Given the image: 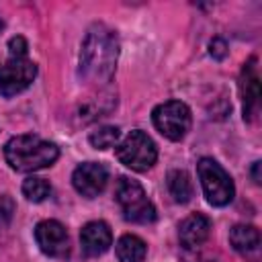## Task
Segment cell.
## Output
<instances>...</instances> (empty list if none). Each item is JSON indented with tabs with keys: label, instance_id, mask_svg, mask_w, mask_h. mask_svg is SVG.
<instances>
[{
	"label": "cell",
	"instance_id": "8fae6325",
	"mask_svg": "<svg viewBox=\"0 0 262 262\" xmlns=\"http://www.w3.org/2000/svg\"><path fill=\"white\" fill-rule=\"evenodd\" d=\"M80 244H82V250L88 256L104 254L111 248V244H113L111 227L104 221H90V223H86L82 227V231H80Z\"/></svg>",
	"mask_w": 262,
	"mask_h": 262
},
{
	"label": "cell",
	"instance_id": "8992f818",
	"mask_svg": "<svg viewBox=\"0 0 262 262\" xmlns=\"http://www.w3.org/2000/svg\"><path fill=\"white\" fill-rule=\"evenodd\" d=\"M156 129L170 141H180L190 129V111L180 100H168L154 108L151 113Z\"/></svg>",
	"mask_w": 262,
	"mask_h": 262
},
{
	"label": "cell",
	"instance_id": "4fadbf2b",
	"mask_svg": "<svg viewBox=\"0 0 262 262\" xmlns=\"http://www.w3.org/2000/svg\"><path fill=\"white\" fill-rule=\"evenodd\" d=\"M229 242L242 256H256L260 252V231L254 225H235L229 231Z\"/></svg>",
	"mask_w": 262,
	"mask_h": 262
},
{
	"label": "cell",
	"instance_id": "5b68a950",
	"mask_svg": "<svg viewBox=\"0 0 262 262\" xmlns=\"http://www.w3.org/2000/svg\"><path fill=\"white\" fill-rule=\"evenodd\" d=\"M117 158L121 164L135 172H145L156 164L158 149L151 137H147L143 131L135 129L131 131L119 145H117Z\"/></svg>",
	"mask_w": 262,
	"mask_h": 262
},
{
	"label": "cell",
	"instance_id": "3957f363",
	"mask_svg": "<svg viewBox=\"0 0 262 262\" xmlns=\"http://www.w3.org/2000/svg\"><path fill=\"white\" fill-rule=\"evenodd\" d=\"M117 203L123 211V217L133 223H151L156 219V209L147 199L143 186L137 180L127 176L119 178L117 184Z\"/></svg>",
	"mask_w": 262,
	"mask_h": 262
},
{
	"label": "cell",
	"instance_id": "7a4b0ae2",
	"mask_svg": "<svg viewBox=\"0 0 262 262\" xmlns=\"http://www.w3.org/2000/svg\"><path fill=\"white\" fill-rule=\"evenodd\" d=\"M57 145L37 135H16L4 145V158L16 172H35L49 168L57 160Z\"/></svg>",
	"mask_w": 262,
	"mask_h": 262
},
{
	"label": "cell",
	"instance_id": "7402d4cb",
	"mask_svg": "<svg viewBox=\"0 0 262 262\" xmlns=\"http://www.w3.org/2000/svg\"><path fill=\"white\" fill-rule=\"evenodd\" d=\"M4 29V20H2V16H0V31Z\"/></svg>",
	"mask_w": 262,
	"mask_h": 262
},
{
	"label": "cell",
	"instance_id": "6da1fadb",
	"mask_svg": "<svg viewBox=\"0 0 262 262\" xmlns=\"http://www.w3.org/2000/svg\"><path fill=\"white\" fill-rule=\"evenodd\" d=\"M119 59V39L106 25H92L80 53V76L90 84L111 82Z\"/></svg>",
	"mask_w": 262,
	"mask_h": 262
},
{
	"label": "cell",
	"instance_id": "d6986e66",
	"mask_svg": "<svg viewBox=\"0 0 262 262\" xmlns=\"http://www.w3.org/2000/svg\"><path fill=\"white\" fill-rule=\"evenodd\" d=\"M14 213V203L10 196H0V225H6L12 219Z\"/></svg>",
	"mask_w": 262,
	"mask_h": 262
},
{
	"label": "cell",
	"instance_id": "5bb4252c",
	"mask_svg": "<svg viewBox=\"0 0 262 262\" xmlns=\"http://www.w3.org/2000/svg\"><path fill=\"white\" fill-rule=\"evenodd\" d=\"M115 252H117L119 262H143L147 248H145V242L141 237H137L133 233H125L119 237Z\"/></svg>",
	"mask_w": 262,
	"mask_h": 262
},
{
	"label": "cell",
	"instance_id": "30bf717a",
	"mask_svg": "<svg viewBox=\"0 0 262 262\" xmlns=\"http://www.w3.org/2000/svg\"><path fill=\"white\" fill-rule=\"evenodd\" d=\"M258 59L250 57L244 68H242V78H239V90H242V100H244V119L252 121L258 113L260 104V78H258Z\"/></svg>",
	"mask_w": 262,
	"mask_h": 262
},
{
	"label": "cell",
	"instance_id": "ba28073f",
	"mask_svg": "<svg viewBox=\"0 0 262 262\" xmlns=\"http://www.w3.org/2000/svg\"><path fill=\"white\" fill-rule=\"evenodd\" d=\"M35 239L43 254L51 258H66L70 254V239L68 231L59 221L47 219L37 223L35 227Z\"/></svg>",
	"mask_w": 262,
	"mask_h": 262
},
{
	"label": "cell",
	"instance_id": "9a60e30c",
	"mask_svg": "<svg viewBox=\"0 0 262 262\" xmlns=\"http://www.w3.org/2000/svg\"><path fill=\"white\" fill-rule=\"evenodd\" d=\"M168 190L176 203H188L192 196V182L184 170L168 172Z\"/></svg>",
	"mask_w": 262,
	"mask_h": 262
},
{
	"label": "cell",
	"instance_id": "52a82bcc",
	"mask_svg": "<svg viewBox=\"0 0 262 262\" xmlns=\"http://www.w3.org/2000/svg\"><path fill=\"white\" fill-rule=\"evenodd\" d=\"M37 76V66L23 57V59H8L0 68V94L10 98L18 92L27 90Z\"/></svg>",
	"mask_w": 262,
	"mask_h": 262
},
{
	"label": "cell",
	"instance_id": "277c9868",
	"mask_svg": "<svg viewBox=\"0 0 262 262\" xmlns=\"http://www.w3.org/2000/svg\"><path fill=\"white\" fill-rule=\"evenodd\" d=\"M196 170H199V178L203 184V192L211 205L223 207L231 203L235 188H233L229 174L221 168V164H217L213 158H201Z\"/></svg>",
	"mask_w": 262,
	"mask_h": 262
},
{
	"label": "cell",
	"instance_id": "ac0fdd59",
	"mask_svg": "<svg viewBox=\"0 0 262 262\" xmlns=\"http://www.w3.org/2000/svg\"><path fill=\"white\" fill-rule=\"evenodd\" d=\"M8 53H10V59L27 57V41H25V37H12L8 41Z\"/></svg>",
	"mask_w": 262,
	"mask_h": 262
},
{
	"label": "cell",
	"instance_id": "2e32d148",
	"mask_svg": "<svg viewBox=\"0 0 262 262\" xmlns=\"http://www.w3.org/2000/svg\"><path fill=\"white\" fill-rule=\"evenodd\" d=\"M23 194L33 201V203H41L51 194V186L45 178H37V176H29L23 182Z\"/></svg>",
	"mask_w": 262,
	"mask_h": 262
},
{
	"label": "cell",
	"instance_id": "ffe728a7",
	"mask_svg": "<svg viewBox=\"0 0 262 262\" xmlns=\"http://www.w3.org/2000/svg\"><path fill=\"white\" fill-rule=\"evenodd\" d=\"M209 51H211V55H213L215 59H223V57L227 55V45H225L223 39L217 37V39L211 41V49H209Z\"/></svg>",
	"mask_w": 262,
	"mask_h": 262
},
{
	"label": "cell",
	"instance_id": "9c48e42d",
	"mask_svg": "<svg viewBox=\"0 0 262 262\" xmlns=\"http://www.w3.org/2000/svg\"><path fill=\"white\" fill-rule=\"evenodd\" d=\"M108 180V170L98 162H86L80 164L72 174V184L82 196H96L104 190Z\"/></svg>",
	"mask_w": 262,
	"mask_h": 262
},
{
	"label": "cell",
	"instance_id": "e0dca14e",
	"mask_svg": "<svg viewBox=\"0 0 262 262\" xmlns=\"http://www.w3.org/2000/svg\"><path fill=\"white\" fill-rule=\"evenodd\" d=\"M119 135H121L119 133V127L104 125V127H98L96 131L90 133V143L96 149H108V147H113L119 141Z\"/></svg>",
	"mask_w": 262,
	"mask_h": 262
},
{
	"label": "cell",
	"instance_id": "7c38bea8",
	"mask_svg": "<svg viewBox=\"0 0 262 262\" xmlns=\"http://www.w3.org/2000/svg\"><path fill=\"white\" fill-rule=\"evenodd\" d=\"M209 233H211V221H209V217H205L201 213L188 215L178 227V237H180V244L184 248L203 246L207 242Z\"/></svg>",
	"mask_w": 262,
	"mask_h": 262
},
{
	"label": "cell",
	"instance_id": "44dd1931",
	"mask_svg": "<svg viewBox=\"0 0 262 262\" xmlns=\"http://www.w3.org/2000/svg\"><path fill=\"white\" fill-rule=\"evenodd\" d=\"M252 178L256 184H260V162H254V168H252Z\"/></svg>",
	"mask_w": 262,
	"mask_h": 262
}]
</instances>
